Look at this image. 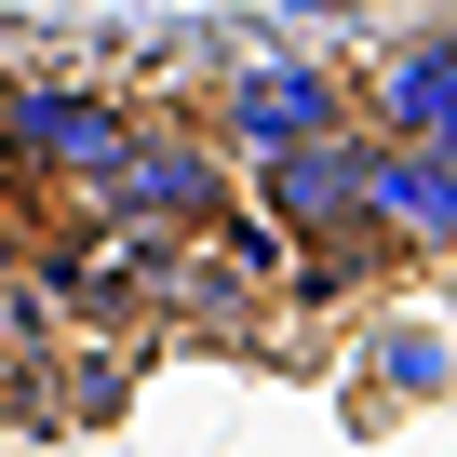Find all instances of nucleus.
Here are the masks:
<instances>
[{"mask_svg": "<svg viewBox=\"0 0 457 457\" xmlns=\"http://www.w3.org/2000/svg\"><path fill=\"white\" fill-rule=\"evenodd\" d=\"M350 121H363L377 148H444V135H457V14L390 28V41L363 54V81H350Z\"/></svg>", "mask_w": 457, "mask_h": 457, "instance_id": "3", "label": "nucleus"}, {"mask_svg": "<svg viewBox=\"0 0 457 457\" xmlns=\"http://www.w3.org/2000/svg\"><path fill=\"white\" fill-rule=\"evenodd\" d=\"M121 135H135V108H108L95 81H14L0 95V162L41 175V188H95L121 162Z\"/></svg>", "mask_w": 457, "mask_h": 457, "instance_id": "4", "label": "nucleus"}, {"mask_svg": "<svg viewBox=\"0 0 457 457\" xmlns=\"http://www.w3.org/2000/svg\"><path fill=\"white\" fill-rule=\"evenodd\" d=\"M14 283H28V228H14V202H0V310H14Z\"/></svg>", "mask_w": 457, "mask_h": 457, "instance_id": "7", "label": "nucleus"}, {"mask_svg": "<svg viewBox=\"0 0 457 457\" xmlns=\"http://www.w3.org/2000/svg\"><path fill=\"white\" fill-rule=\"evenodd\" d=\"M337 121H350V81H337L323 54H228L215 95H202V135H215L228 162H283V148H310V135H337Z\"/></svg>", "mask_w": 457, "mask_h": 457, "instance_id": "2", "label": "nucleus"}, {"mask_svg": "<svg viewBox=\"0 0 457 457\" xmlns=\"http://www.w3.org/2000/svg\"><path fill=\"white\" fill-rule=\"evenodd\" d=\"M444 310H457V256H444Z\"/></svg>", "mask_w": 457, "mask_h": 457, "instance_id": "8", "label": "nucleus"}, {"mask_svg": "<svg viewBox=\"0 0 457 457\" xmlns=\"http://www.w3.org/2000/svg\"><path fill=\"white\" fill-rule=\"evenodd\" d=\"M363 243H403V256H430V270L457 256V135L363 162Z\"/></svg>", "mask_w": 457, "mask_h": 457, "instance_id": "6", "label": "nucleus"}, {"mask_svg": "<svg viewBox=\"0 0 457 457\" xmlns=\"http://www.w3.org/2000/svg\"><path fill=\"white\" fill-rule=\"evenodd\" d=\"M363 162H377V135H363V121H337V135H310V148L256 162L270 228H283V243H363Z\"/></svg>", "mask_w": 457, "mask_h": 457, "instance_id": "5", "label": "nucleus"}, {"mask_svg": "<svg viewBox=\"0 0 457 457\" xmlns=\"http://www.w3.org/2000/svg\"><path fill=\"white\" fill-rule=\"evenodd\" d=\"M95 215L121 228V243H202V228L228 215V148H215L202 121H148V108H135L121 162L95 175Z\"/></svg>", "mask_w": 457, "mask_h": 457, "instance_id": "1", "label": "nucleus"}]
</instances>
